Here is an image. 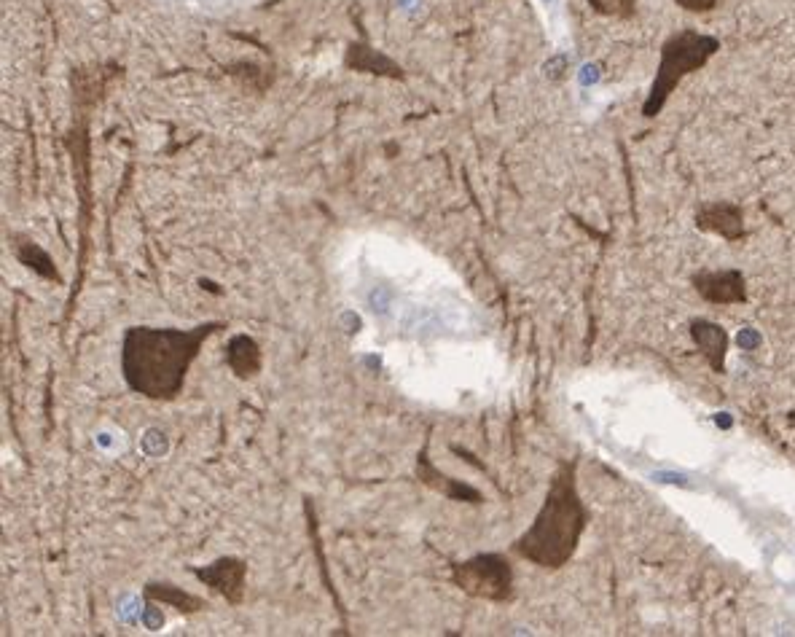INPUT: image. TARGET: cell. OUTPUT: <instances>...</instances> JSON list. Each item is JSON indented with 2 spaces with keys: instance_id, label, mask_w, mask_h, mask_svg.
Returning a JSON list of instances; mask_svg holds the SVG:
<instances>
[{
  "instance_id": "6da1fadb",
  "label": "cell",
  "mask_w": 795,
  "mask_h": 637,
  "mask_svg": "<svg viewBox=\"0 0 795 637\" xmlns=\"http://www.w3.org/2000/svg\"><path fill=\"white\" fill-rule=\"evenodd\" d=\"M221 320H207L194 328L129 326L121 339V377L127 388L148 401H175L183 393L189 369Z\"/></svg>"
},
{
  "instance_id": "7a4b0ae2",
  "label": "cell",
  "mask_w": 795,
  "mask_h": 637,
  "mask_svg": "<svg viewBox=\"0 0 795 637\" xmlns=\"http://www.w3.org/2000/svg\"><path fill=\"white\" fill-rule=\"evenodd\" d=\"M586 527L589 508L578 490V460H562L548 482L543 506L511 551L535 568L562 570L575 557Z\"/></svg>"
},
{
  "instance_id": "3957f363",
  "label": "cell",
  "mask_w": 795,
  "mask_h": 637,
  "mask_svg": "<svg viewBox=\"0 0 795 637\" xmlns=\"http://www.w3.org/2000/svg\"><path fill=\"white\" fill-rule=\"evenodd\" d=\"M715 52H718V41H715V38H704V35L696 33L675 35L672 41H667V44H664V52H661L659 73H656V81H653V89H650L648 103L642 105V113H645L648 119H653V116L664 108L667 97L675 92V87L680 84V78H683L685 73L699 70Z\"/></svg>"
},
{
  "instance_id": "277c9868",
  "label": "cell",
  "mask_w": 795,
  "mask_h": 637,
  "mask_svg": "<svg viewBox=\"0 0 795 637\" xmlns=\"http://www.w3.org/2000/svg\"><path fill=\"white\" fill-rule=\"evenodd\" d=\"M452 584L462 594H468L473 600H484V603L508 605L516 597V576H513L511 560L497 551L454 562Z\"/></svg>"
},
{
  "instance_id": "5b68a950",
  "label": "cell",
  "mask_w": 795,
  "mask_h": 637,
  "mask_svg": "<svg viewBox=\"0 0 795 637\" xmlns=\"http://www.w3.org/2000/svg\"><path fill=\"white\" fill-rule=\"evenodd\" d=\"M691 285L701 302L712 307H744L750 302L742 269H699L691 275Z\"/></svg>"
},
{
  "instance_id": "8992f818",
  "label": "cell",
  "mask_w": 795,
  "mask_h": 637,
  "mask_svg": "<svg viewBox=\"0 0 795 637\" xmlns=\"http://www.w3.org/2000/svg\"><path fill=\"white\" fill-rule=\"evenodd\" d=\"M194 578L215 594H221L229 605L245 603V589H248V562L240 557H218L205 568H191Z\"/></svg>"
},
{
  "instance_id": "52a82bcc",
  "label": "cell",
  "mask_w": 795,
  "mask_h": 637,
  "mask_svg": "<svg viewBox=\"0 0 795 637\" xmlns=\"http://www.w3.org/2000/svg\"><path fill=\"white\" fill-rule=\"evenodd\" d=\"M696 229L704 234H718L726 242H739L747 237L742 207L731 205V202L701 205L699 213H696Z\"/></svg>"
},
{
  "instance_id": "ba28073f",
  "label": "cell",
  "mask_w": 795,
  "mask_h": 637,
  "mask_svg": "<svg viewBox=\"0 0 795 637\" xmlns=\"http://www.w3.org/2000/svg\"><path fill=\"white\" fill-rule=\"evenodd\" d=\"M688 336H691V342L696 345L701 358L710 363V369L715 374H726V358L728 350H731V334L726 328L720 323H712V320L696 318L688 326Z\"/></svg>"
},
{
  "instance_id": "9c48e42d",
  "label": "cell",
  "mask_w": 795,
  "mask_h": 637,
  "mask_svg": "<svg viewBox=\"0 0 795 637\" xmlns=\"http://www.w3.org/2000/svg\"><path fill=\"white\" fill-rule=\"evenodd\" d=\"M417 479L433 492H438V495H444L446 500H454V503H473V506L484 503V495L473 484L462 482V479H452L444 471H438L425 452L417 457Z\"/></svg>"
},
{
  "instance_id": "30bf717a",
  "label": "cell",
  "mask_w": 795,
  "mask_h": 637,
  "mask_svg": "<svg viewBox=\"0 0 795 637\" xmlns=\"http://www.w3.org/2000/svg\"><path fill=\"white\" fill-rule=\"evenodd\" d=\"M226 366L237 379H256L264 369L261 345L250 334H234L226 345Z\"/></svg>"
},
{
  "instance_id": "8fae6325",
  "label": "cell",
  "mask_w": 795,
  "mask_h": 637,
  "mask_svg": "<svg viewBox=\"0 0 795 637\" xmlns=\"http://www.w3.org/2000/svg\"><path fill=\"white\" fill-rule=\"evenodd\" d=\"M344 65L350 70H358V73H374V76H385V78H398L403 81V68L398 62H393L387 54L371 49L363 41H352L347 46V54H344Z\"/></svg>"
},
{
  "instance_id": "7c38bea8",
  "label": "cell",
  "mask_w": 795,
  "mask_h": 637,
  "mask_svg": "<svg viewBox=\"0 0 795 637\" xmlns=\"http://www.w3.org/2000/svg\"><path fill=\"white\" fill-rule=\"evenodd\" d=\"M143 594H146L148 603H159L167 605V608H175L183 616H194V613L205 611L207 603L194 592H186L183 586L170 584V581H148L143 586Z\"/></svg>"
},
{
  "instance_id": "4fadbf2b",
  "label": "cell",
  "mask_w": 795,
  "mask_h": 637,
  "mask_svg": "<svg viewBox=\"0 0 795 637\" xmlns=\"http://www.w3.org/2000/svg\"><path fill=\"white\" fill-rule=\"evenodd\" d=\"M11 253H14V259H17L25 269L35 272V275L43 277V280H49V283L62 285L60 269H57V264H54L52 256H49V253H46V250H43L35 240H27V237L11 234Z\"/></svg>"
},
{
  "instance_id": "5bb4252c",
  "label": "cell",
  "mask_w": 795,
  "mask_h": 637,
  "mask_svg": "<svg viewBox=\"0 0 795 637\" xmlns=\"http://www.w3.org/2000/svg\"><path fill=\"white\" fill-rule=\"evenodd\" d=\"M589 3L599 14H610V17H629L634 9V0H589Z\"/></svg>"
}]
</instances>
